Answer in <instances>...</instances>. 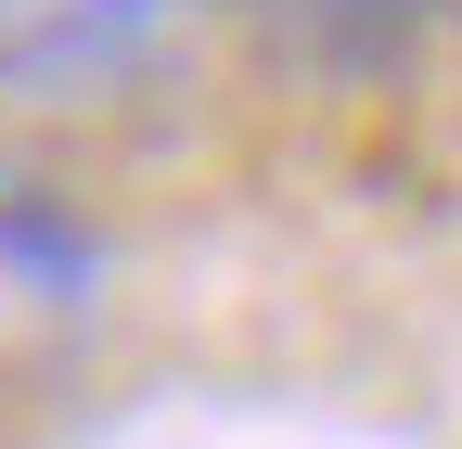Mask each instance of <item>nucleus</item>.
Returning <instances> with one entry per match:
<instances>
[{"instance_id":"obj_1","label":"nucleus","mask_w":462,"mask_h":449,"mask_svg":"<svg viewBox=\"0 0 462 449\" xmlns=\"http://www.w3.org/2000/svg\"><path fill=\"white\" fill-rule=\"evenodd\" d=\"M206 0H0V90L14 103H103L180 65Z\"/></svg>"},{"instance_id":"obj_2","label":"nucleus","mask_w":462,"mask_h":449,"mask_svg":"<svg viewBox=\"0 0 462 449\" xmlns=\"http://www.w3.org/2000/svg\"><path fill=\"white\" fill-rule=\"evenodd\" d=\"M90 232L65 206H51L39 180H14L0 167V334H51V321H78L90 308Z\"/></svg>"}]
</instances>
